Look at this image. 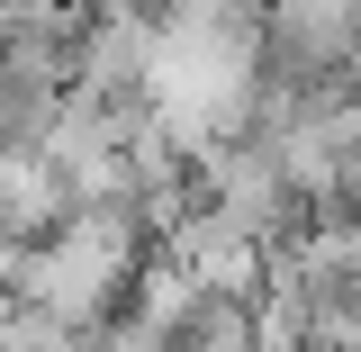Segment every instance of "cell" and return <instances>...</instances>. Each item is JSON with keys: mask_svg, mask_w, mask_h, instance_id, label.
Here are the masks:
<instances>
[{"mask_svg": "<svg viewBox=\"0 0 361 352\" xmlns=\"http://www.w3.org/2000/svg\"><path fill=\"white\" fill-rule=\"evenodd\" d=\"M63 109H73L63 54H0V154H45Z\"/></svg>", "mask_w": 361, "mask_h": 352, "instance_id": "6da1fadb", "label": "cell"}]
</instances>
